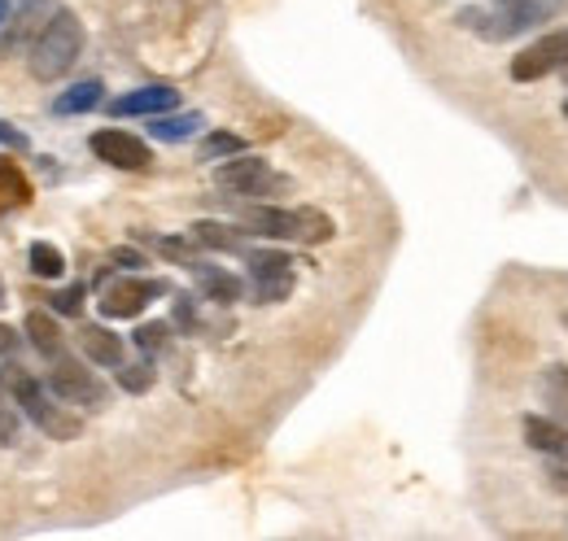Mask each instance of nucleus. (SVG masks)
I'll return each instance as SVG.
<instances>
[{"label": "nucleus", "mask_w": 568, "mask_h": 541, "mask_svg": "<svg viewBox=\"0 0 568 541\" xmlns=\"http://www.w3.org/2000/svg\"><path fill=\"white\" fill-rule=\"evenodd\" d=\"M27 53H31V74H36L40 83L62 79V74L79 62V53H83V22L74 18L71 9L58 4V13L44 22V31L36 35V44H31Z\"/></svg>", "instance_id": "f257e3e1"}, {"label": "nucleus", "mask_w": 568, "mask_h": 541, "mask_svg": "<svg viewBox=\"0 0 568 541\" xmlns=\"http://www.w3.org/2000/svg\"><path fill=\"white\" fill-rule=\"evenodd\" d=\"M551 13H556L551 0H498L495 9H464L459 27L477 31L481 40H511V35L547 22Z\"/></svg>", "instance_id": "f03ea898"}, {"label": "nucleus", "mask_w": 568, "mask_h": 541, "mask_svg": "<svg viewBox=\"0 0 568 541\" xmlns=\"http://www.w3.org/2000/svg\"><path fill=\"white\" fill-rule=\"evenodd\" d=\"M245 227L254 236H272V241H302V245H320L333 236V218L320 210H281V205H254L245 210Z\"/></svg>", "instance_id": "7ed1b4c3"}, {"label": "nucleus", "mask_w": 568, "mask_h": 541, "mask_svg": "<svg viewBox=\"0 0 568 541\" xmlns=\"http://www.w3.org/2000/svg\"><path fill=\"white\" fill-rule=\"evenodd\" d=\"M13 398H18V406L27 410V419H31L49 441H74V437L83 432V419H74L71 410H62V406L44 394V385L31 380V376H18V380H13Z\"/></svg>", "instance_id": "20e7f679"}, {"label": "nucleus", "mask_w": 568, "mask_h": 541, "mask_svg": "<svg viewBox=\"0 0 568 541\" xmlns=\"http://www.w3.org/2000/svg\"><path fill=\"white\" fill-rule=\"evenodd\" d=\"M214 184H219L223 193H232V197H272V193L284 188V180L272 171V162L245 157V153L227 157V162L214 171Z\"/></svg>", "instance_id": "39448f33"}, {"label": "nucleus", "mask_w": 568, "mask_h": 541, "mask_svg": "<svg viewBox=\"0 0 568 541\" xmlns=\"http://www.w3.org/2000/svg\"><path fill=\"white\" fill-rule=\"evenodd\" d=\"M556 70H568V27L547 31L542 40H534L529 49H520V53L511 58L507 74H511L516 83H534V79H547V74H556Z\"/></svg>", "instance_id": "423d86ee"}, {"label": "nucleus", "mask_w": 568, "mask_h": 541, "mask_svg": "<svg viewBox=\"0 0 568 541\" xmlns=\"http://www.w3.org/2000/svg\"><path fill=\"white\" fill-rule=\"evenodd\" d=\"M53 13H58V0H18L13 18H4V27H0V53L4 58L27 53Z\"/></svg>", "instance_id": "0eeeda50"}, {"label": "nucleus", "mask_w": 568, "mask_h": 541, "mask_svg": "<svg viewBox=\"0 0 568 541\" xmlns=\"http://www.w3.org/2000/svg\"><path fill=\"white\" fill-rule=\"evenodd\" d=\"M49 389L53 398L71 406H101L105 402V385L74 358H53V371H49Z\"/></svg>", "instance_id": "6e6552de"}, {"label": "nucleus", "mask_w": 568, "mask_h": 541, "mask_svg": "<svg viewBox=\"0 0 568 541\" xmlns=\"http://www.w3.org/2000/svg\"><path fill=\"white\" fill-rule=\"evenodd\" d=\"M88 149H92V153H97L101 162L119 166V171H149V162H153V153H149V144H144L141 135L119 132V127L92 132V140H88Z\"/></svg>", "instance_id": "1a4fd4ad"}, {"label": "nucleus", "mask_w": 568, "mask_h": 541, "mask_svg": "<svg viewBox=\"0 0 568 541\" xmlns=\"http://www.w3.org/2000/svg\"><path fill=\"white\" fill-rule=\"evenodd\" d=\"M245 263H250V279H254L258 302H284L293 293V258L288 254H281V249H258Z\"/></svg>", "instance_id": "9d476101"}, {"label": "nucleus", "mask_w": 568, "mask_h": 541, "mask_svg": "<svg viewBox=\"0 0 568 541\" xmlns=\"http://www.w3.org/2000/svg\"><path fill=\"white\" fill-rule=\"evenodd\" d=\"M166 293V284L162 279H119V284H110L105 288V297H101V315L105 319H136L144 306L153 302V297H162Z\"/></svg>", "instance_id": "9b49d317"}, {"label": "nucleus", "mask_w": 568, "mask_h": 541, "mask_svg": "<svg viewBox=\"0 0 568 541\" xmlns=\"http://www.w3.org/2000/svg\"><path fill=\"white\" fill-rule=\"evenodd\" d=\"M175 101H180V92H175V88L153 83V88H136V92H128V96L110 101V114H114V119H153V114L175 110Z\"/></svg>", "instance_id": "f8f14e48"}, {"label": "nucleus", "mask_w": 568, "mask_h": 541, "mask_svg": "<svg viewBox=\"0 0 568 541\" xmlns=\"http://www.w3.org/2000/svg\"><path fill=\"white\" fill-rule=\"evenodd\" d=\"M525 441H529L538 455L568 459V428L556 415H525Z\"/></svg>", "instance_id": "ddd939ff"}, {"label": "nucleus", "mask_w": 568, "mask_h": 541, "mask_svg": "<svg viewBox=\"0 0 568 541\" xmlns=\"http://www.w3.org/2000/svg\"><path fill=\"white\" fill-rule=\"evenodd\" d=\"M79 349H83V358H92L97 367H119V363H123V337H114V333L101 328V324H88V328L79 333Z\"/></svg>", "instance_id": "4468645a"}, {"label": "nucleus", "mask_w": 568, "mask_h": 541, "mask_svg": "<svg viewBox=\"0 0 568 541\" xmlns=\"http://www.w3.org/2000/svg\"><path fill=\"white\" fill-rule=\"evenodd\" d=\"M193 275H197V284H202V293L219 302V306H232V302H241V279L232 275V270L214 267V263H193Z\"/></svg>", "instance_id": "2eb2a0df"}, {"label": "nucleus", "mask_w": 568, "mask_h": 541, "mask_svg": "<svg viewBox=\"0 0 568 541\" xmlns=\"http://www.w3.org/2000/svg\"><path fill=\"white\" fill-rule=\"evenodd\" d=\"M101 101H105V83H101V79H83V83L67 88V92L53 101V114H62V119L88 114V110H97Z\"/></svg>", "instance_id": "dca6fc26"}, {"label": "nucleus", "mask_w": 568, "mask_h": 541, "mask_svg": "<svg viewBox=\"0 0 568 541\" xmlns=\"http://www.w3.org/2000/svg\"><path fill=\"white\" fill-rule=\"evenodd\" d=\"M22 328H27L31 345H36L44 358H62V349H67V337H62V328L53 324V315H44V310H31Z\"/></svg>", "instance_id": "f3484780"}, {"label": "nucleus", "mask_w": 568, "mask_h": 541, "mask_svg": "<svg viewBox=\"0 0 568 541\" xmlns=\"http://www.w3.org/2000/svg\"><path fill=\"white\" fill-rule=\"evenodd\" d=\"M538 394L556 419H568V363H547L538 376Z\"/></svg>", "instance_id": "a211bd4d"}, {"label": "nucleus", "mask_w": 568, "mask_h": 541, "mask_svg": "<svg viewBox=\"0 0 568 541\" xmlns=\"http://www.w3.org/2000/svg\"><path fill=\"white\" fill-rule=\"evenodd\" d=\"M189 236H193V245H202V249H223V254H245V236L236 232V227H223V223H193L189 227Z\"/></svg>", "instance_id": "6ab92c4d"}, {"label": "nucleus", "mask_w": 568, "mask_h": 541, "mask_svg": "<svg viewBox=\"0 0 568 541\" xmlns=\"http://www.w3.org/2000/svg\"><path fill=\"white\" fill-rule=\"evenodd\" d=\"M197 127H202V114H153V123H149L153 140H166V144L189 140Z\"/></svg>", "instance_id": "aec40b11"}, {"label": "nucleus", "mask_w": 568, "mask_h": 541, "mask_svg": "<svg viewBox=\"0 0 568 541\" xmlns=\"http://www.w3.org/2000/svg\"><path fill=\"white\" fill-rule=\"evenodd\" d=\"M27 258H31V270L40 279H62V270H67V254L58 245H49V241H36Z\"/></svg>", "instance_id": "412c9836"}, {"label": "nucleus", "mask_w": 568, "mask_h": 541, "mask_svg": "<svg viewBox=\"0 0 568 541\" xmlns=\"http://www.w3.org/2000/svg\"><path fill=\"white\" fill-rule=\"evenodd\" d=\"M245 153V140L232 132H211L202 140V162H214V157H236Z\"/></svg>", "instance_id": "4be33fe9"}, {"label": "nucleus", "mask_w": 568, "mask_h": 541, "mask_svg": "<svg viewBox=\"0 0 568 541\" xmlns=\"http://www.w3.org/2000/svg\"><path fill=\"white\" fill-rule=\"evenodd\" d=\"M132 340H136V349H141V354H162V349L171 345V324H162V319L141 324V328L132 333Z\"/></svg>", "instance_id": "5701e85b"}, {"label": "nucleus", "mask_w": 568, "mask_h": 541, "mask_svg": "<svg viewBox=\"0 0 568 541\" xmlns=\"http://www.w3.org/2000/svg\"><path fill=\"white\" fill-rule=\"evenodd\" d=\"M83 297H88V288H83V284H71V288L53 293L49 306H53L58 315H83Z\"/></svg>", "instance_id": "b1692460"}, {"label": "nucleus", "mask_w": 568, "mask_h": 541, "mask_svg": "<svg viewBox=\"0 0 568 541\" xmlns=\"http://www.w3.org/2000/svg\"><path fill=\"white\" fill-rule=\"evenodd\" d=\"M153 385V371L136 363V367H128V363H119V389H128V394H144Z\"/></svg>", "instance_id": "393cba45"}, {"label": "nucleus", "mask_w": 568, "mask_h": 541, "mask_svg": "<svg viewBox=\"0 0 568 541\" xmlns=\"http://www.w3.org/2000/svg\"><path fill=\"white\" fill-rule=\"evenodd\" d=\"M158 249H162L166 258L184 263V267H193V263H197V258H193V245H189V241H158Z\"/></svg>", "instance_id": "a878e982"}, {"label": "nucleus", "mask_w": 568, "mask_h": 541, "mask_svg": "<svg viewBox=\"0 0 568 541\" xmlns=\"http://www.w3.org/2000/svg\"><path fill=\"white\" fill-rule=\"evenodd\" d=\"M13 437H18V415L0 402V446H13Z\"/></svg>", "instance_id": "bb28decb"}, {"label": "nucleus", "mask_w": 568, "mask_h": 541, "mask_svg": "<svg viewBox=\"0 0 568 541\" xmlns=\"http://www.w3.org/2000/svg\"><path fill=\"white\" fill-rule=\"evenodd\" d=\"M0 144H13L18 153H27V149H31V140H27L22 132H13L9 123H0Z\"/></svg>", "instance_id": "cd10ccee"}, {"label": "nucleus", "mask_w": 568, "mask_h": 541, "mask_svg": "<svg viewBox=\"0 0 568 541\" xmlns=\"http://www.w3.org/2000/svg\"><path fill=\"white\" fill-rule=\"evenodd\" d=\"M0 354H4V358H13V354H18V333H13L9 324H0Z\"/></svg>", "instance_id": "c85d7f7f"}, {"label": "nucleus", "mask_w": 568, "mask_h": 541, "mask_svg": "<svg viewBox=\"0 0 568 541\" xmlns=\"http://www.w3.org/2000/svg\"><path fill=\"white\" fill-rule=\"evenodd\" d=\"M114 263H128V267H141V254H132V249H119V254H114Z\"/></svg>", "instance_id": "c756f323"}, {"label": "nucleus", "mask_w": 568, "mask_h": 541, "mask_svg": "<svg viewBox=\"0 0 568 541\" xmlns=\"http://www.w3.org/2000/svg\"><path fill=\"white\" fill-rule=\"evenodd\" d=\"M551 476H560V480H568V468L560 463V459H556V468H551Z\"/></svg>", "instance_id": "7c9ffc66"}, {"label": "nucleus", "mask_w": 568, "mask_h": 541, "mask_svg": "<svg viewBox=\"0 0 568 541\" xmlns=\"http://www.w3.org/2000/svg\"><path fill=\"white\" fill-rule=\"evenodd\" d=\"M4 18H9V0H0V27H4Z\"/></svg>", "instance_id": "2f4dec72"}, {"label": "nucleus", "mask_w": 568, "mask_h": 541, "mask_svg": "<svg viewBox=\"0 0 568 541\" xmlns=\"http://www.w3.org/2000/svg\"><path fill=\"white\" fill-rule=\"evenodd\" d=\"M0 306H4V284H0Z\"/></svg>", "instance_id": "473e14b6"}, {"label": "nucleus", "mask_w": 568, "mask_h": 541, "mask_svg": "<svg viewBox=\"0 0 568 541\" xmlns=\"http://www.w3.org/2000/svg\"><path fill=\"white\" fill-rule=\"evenodd\" d=\"M565 74H568V70H565Z\"/></svg>", "instance_id": "72a5a7b5"}]
</instances>
